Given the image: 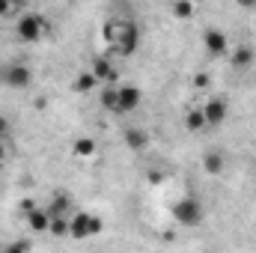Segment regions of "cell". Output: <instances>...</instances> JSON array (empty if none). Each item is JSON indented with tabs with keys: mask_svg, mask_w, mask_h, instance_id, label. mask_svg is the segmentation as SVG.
<instances>
[{
	"mask_svg": "<svg viewBox=\"0 0 256 253\" xmlns=\"http://www.w3.org/2000/svg\"><path fill=\"white\" fill-rule=\"evenodd\" d=\"M39 33H42V21H39V15H24L21 24H18V36H21L24 42H36Z\"/></svg>",
	"mask_w": 256,
	"mask_h": 253,
	"instance_id": "obj_3",
	"label": "cell"
},
{
	"mask_svg": "<svg viewBox=\"0 0 256 253\" xmlns=\"http://www.w3.org/2000/svg\"><path fill=\"white\" fill-rule=\"evenodd\" d=\"M30 68H24V66L18 63H6L0 68V80L6 84V86H12V90H24L27 84H30Z\"/></svg>",
	"mask_w": 256,
	"mask_h": 253,
	"instance_id": "obj_1",
	"label": "cell"
},
{
	"mask_svg": "<svg viewBox=\"0 0 256 253\" xmlns=\"http://www.w3.org/2000/svg\"><path fill=\"white\" fill-rule=\"evenodd\" d=\"M137 102H140V92L134 86H122L120 98H116V110H131V108H137Z\"/></svg>",
	"mask_w": 256,
	"mask_h": 253,
	"instance_id": "obj_4",
	"label": "cell"
},
{
	"mask_svg": "<svg viewBox=\"0 0 256 253\" xmlns=\"http://www.w3.org/2000/svg\"><path fill=\"white\" fill-rule=\"evenodd\" d=\"M206 45H208V48H212L214 54H220V51H226V39H224L220 33H208V36H206Z\"/></svg>",
	"mask_w": 256,
	"mask_h": 253,
	"instance_id": "obj_5",
	"label": "cell"
},
{
	"mask_svg": "<svg viewBox=\"0 0 256 253\" xmlns=\"http://www.w3.org/2000/svg\"><path fill=\"white\" fill-rule=\"evenodd\" d=\"M208 116H212V122H218V120L224 116V110H220V104H212V108H208Z\"/></svg>",
	"mask_w": 256,
	"mask_h": 253,
	"instance_id": "obj_6",
	"label": "cell"
},
{
	"mask_svg": "<svg viewBox=\"0 0 256 253\" xmlns=\"http://www.w3.org/2000/svg\"><path fill=\"white\" fill-rule=\"evenodd\" d=\"M173 214H176V220H179V224L191 226V224H200L202 208H200V202H196V200H182V202H176Z\"/></svg>",
	"mask_w": 256,
	"mask_h": 253,
	"instance_id": "obj_2",
	"label": "cell"
},
{
	"mask_svg": "<svg viewBox=\"0 0 256 253\" xmlns=\"http://www.w3.org/2000/svg\"><path fill=\"white\" fill-rule=\"evenodd\" d=\"M0 158H3V146H0Z\"/></svg>",
	"mask_w": 256,
	"mask_h": 253,
	"instance_id": "obj_8",
	"label": "cell"
},
{
	"mask_svg": "<svg viewBox=\"0 0 256 253\" xmlns=\"http://www.w3.org/2000/svg\"><path fill=\"white\" fill-rule=\"evenodd\" d=\"M3 134H9V122H6V120H0V137H3Z\"/></svg>",
	"mask_w": 256,
	"mask_h": 253,
	"instance_id": "obj_7",
	"label": "cell"
}]
</instances>
